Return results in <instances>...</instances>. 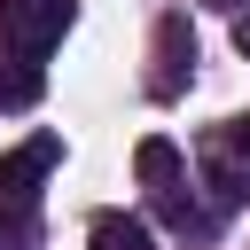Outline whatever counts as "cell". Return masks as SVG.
Wrapping results in <instances>:
<instances>
[{
  "label": "cell",
  "mask_w": 250,
  "mask_h": 250,
  "mask_svg": "<svg viewBox=\"0 0 250 250\" xmlns=\"http://www.w3.org/2000/svg\"><path fill=\"white\" fill-rule=\"evenodd\" d=\"M203 188H211V211H234V203H250V172H242L234 156H211V164H203Z\"/></svg>",
  "instance_id": "6"
},
{
  "label": "cell",
  "mask_w": 250,
  "mask_h": 250,
  "mask_svg": "<svg viewBox=\"0 0 250 250\" xmlns=\"http://www.w3.org/2000/svg\"><path fill=\"white\" fill-rule=\"evenodd\" d=\"M188 78H195V31H188V16H156L148 94H156V102H172V94H188Z\"/></svg>",
  "instance_id": "3"
},
{
  "label": "cell",
  "mask_w": 250,
  "mask_h": 250,
  "mask_svg": "<svg viewBox=\"0 0 250 250\" xmlns=\"http://www.w3.org/2000/svg\"><path fill=\"white\" fill-rule=\"evenodd\" d=\"M31 203H0V250H31Z\"/></svg>",
  "instance_id": "7"
},
{
  "label": "cell",
  "mask_w": 250,
  "mask_h": 250,
  "mask_svg": "<svg viewBox=\"0 0 250 250\" xmlns=\"http://www.w3.org/2000/svg\"><path fill=\"white\" fill-rule=\"evenodd\" d=\"M78 23V0H0V47L8 62H47V47Z\"/></svg>",
  "instance_id": "2"
},
{
  "label": "cell",
  "mask_w": 250,
  "mask_h": 250,
  "mask_svg": "<svg viewBox=\"0 0 250 250\" xmlns=\"http://www.w3.org/2000/svg\"><path fill=\"white\" fill-rule=\"evenodd\" d=\"M86 250H156V242H148V219H133V211H94V219H86Z\"/></svg>",
  "instance_id": "5"
},
{
  "label": "cell",
  "mask_w": 250,
  "mask_h": 250,
  "mask_svg": "<svg viewBox=\"0 0 250 250\" xmlns=\"http://www.w3.org/2000/svg\"><path fill=\"white\" fill-rule=\"evenodd\" d=\"M55 164H62V141H55V133H31L23 148H8V156H0V203H31Z\"/></svg>",
  "instance_id": "4"
},
{
  "label": "cell",
  "mask_w": 250,
  "mask_h": 250,
  "mask_svg": "<svg viewBox=\"0 0 250 250\" xmlns=\"http://www.w3.org/2000/svg\"><path fill=\"white\" fill-rule=\"evenodd\" d=\"M133 172H141V188H148V203H156L164 227H180V234H203V227H211V219L195 211V195H188V164H180V148H172L164 133H148V141L133 148Z\"/></svg>",
  "instance_id": "1"
},
{
  "label": "cell",
  "mask_w": 250,
  "mask_h": 250,
  "mask_svg": "<svg viewBox=\"0 0 250 250\" xmlns=\"http://www.w3.org/2000/svg\"><path fill=\"white\" fill-rule=\"evenodd\" d=\"M219 148H227V156H250V117H227V125H219Z\"/></svg>",
  "instance_id": "8"
},
{
  "label": "cell",
  "mask_w": 250,
  "mask_h": 250,
  "mask_svg": "<svg viewBox=\"0 0 250 250\" xmlns=\"http://www.w3.org/2000/svg\"><path fill=\"white\" fill-rule=\"evenodd\" d=\"M203 8H227V16H242V0H203Z\"/></svg>",
  "instance_id": "10"
},
{
  "label": "cell",
  "mask_w": 250,
  "mask_h": 250,
  "mask_svg": "<svg viewBox=\"0 0 250 250\" xmlns=\"http://www.w3.org/2000/svg\"><path fill=\"white\" fill-rule=\"evenodd\" d=\"M234 47H242V55H250V16H234Z\"/></svg>",
  "instance_id": "9"
}]
</instances>
